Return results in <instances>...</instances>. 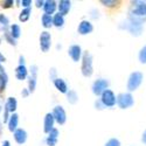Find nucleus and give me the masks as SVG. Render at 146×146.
I'll use <instances>...</instances> for the list:
<instances>
[{"mask_svg":"<svg viewBox=\"0 0 146 146\" xmlns=\"http://www.w3.org/2000/svg\"><path fill=\"white\" fill-rule=\"evenodd\" d=\"M144 20L145 19H139V18H135V17H129L123 23L124 25H121L120 27L124 28L126 31H129L132 35H140L141 32H143V23H144Z\"/></svg>","mask_w":146,"mask_h":146,"instance_id":"1","label":"nucleus"},{"mask_svg":"<svg viewBox=\"0 0 146 146\" xmlns=\"http://www.w3.org/2000/svg\"><path fill=\"white\" fill-rule=\"evenodd\" d=\"M81 71L84 77H90L94 72V66H92V55L89 52H84L82 55V66Z\"/></svg>","mask_w":146,"mask_h":146,"instance_id":"2","label":"nucleus"},{"mask_svg":"<svg viewBox=\"0 0 146 146\" xmlns=\"http://www.w3.org/2000/svg\"><path fill=\"white\" fill-rule=\"evenodd\" d=\"M130 15L139 18V19H145L146 18V3L145 1H132V8L130 11Z\"/></svg>","mask_w":146,"mask_h":146,"instance_id":"3","label":"nucleus"},{"mask_svg":"<svg viewBox=\"0 0 146 146\" xmlns=\"http://www.w3.org/2000/svg\"><path fill=\"white\" fill-rule=\"evenodd\" d=\"M143 78H144V75L141 74L140 71H133L131 72V75L129 76V80H127V90L129 92L131 91H136L143 82Z\"/></svg>","mask_w":146,"mask_h":146,"instance_id":"4","label":"nucleus"},{"mask_svg":"<svg viewBox=\"0 0 146 146\" xmlns=\"http://www.w3.org/2000/svg\"><path fill=\"white\" fill-rule=\"evenodd\" d=\"M135 104V100L131 92H121L117 96V105L120 109H129Z\"/></svg>","mask_w":146,"mask_h":146,"instance_id":"5","label":"nucleus"},{"mask_svg":"<svg viewBox=\"0 0 146 146\" xmlns=\"http://www.w3.org/2000/svg\"><path fill=\"white\" fill-rule=\"evenodd\" d=\"M100 101L102 102V104L104 105V108H113L117 104V97L113 94L112 90L106 89L102 95Z\"/></svg>","mask_w":146,"mask_h":146,"instance_id":"6","label":"nucleus"},{"mask_svg":"<svg viewBox=\"0 0 146 146\" xmlns=\"http://www.w3.org/2000/svg\"><path fill=\"white\" fill-rule=\"evenodd\" d=\"M17 106H18V102L14 97H8V100L6 101L5 103V106H4V110H5V113H4V123L8 120L9 118V113H15V110H17Z\"/></svg>","mask_w":146,"mask_h":146,"instance_id":"7","label":"nucleus"},{"mask_svg":"<svg viewBox=\"0 0 146 146\" xmlns=\"http://www.w3.org/2000/svg\"><path fill=\"white\" fill-rule=\"evenodd\" d=\"M109 87V81L105 80V78H98L97 81L94 82L92 84V92L96 95V96H101Z\"/></svg>","mask_w":146,"mask_h":146,"instance_id":"8","label":"nucleus"},{"mask_svg":"<svg viewBox=\"0 0 146 146\" xmlns=\"http://www.w3.org/2000/svg\"><path fill=\"white\" fill-rule=\"evenodd\" d=\"M52 47V35L49 32H42L41 35H40V48L43 53H47L49 52Z\"/></svg>","mask_w":146,"mask_h":146,"instance_id":"9","label":"nucleus"},{"mask_svg":"<svg viewBox=\"0 0 146 146\" xmlns=\"http://www.w3.org/2000/svg\"><path fill=\"white\" fill-rule=\"evenodd\" d=\"M53 117H54V120L56 121L57 124L60 125H63L66 123V120H67V113L64 111V109L63 106H61V105H57L53 109V112H52Z\"/></svg>","mask_w":146,"mask_h":146,"instance_id":"10","label":"nucleus"},{"mask_svg":"<svg viewBox=\"0 0 146 146\" xmlns=\"http://www.w3.org/2000/svg\"><path fill=\"white\" fill-rule=\"evenodd\" d=\"M68 54H69V56L71 57V60L74 61V62H78V61L82 58L83 52H82L81 46H78V44H72V46L69 47Z\"/></svg>","mask_w":146,"mask_h":146,"instance_id":"11","label":"nucleus"},{"mask_svg":"<svg viewBox=\"0 0 146 146\" xmlns=\"http://www.w3.org/2000/svg\"><path fill=\"white\" fill-rule=\"evenodd\" d=\"M36 77H38V66L33 64L31 67V76L28 77V91L34 92L36 88Z\"/></svg>","mask_w":146,"mask_h":146,"instance_id":"12","label":"nucleus"},{"mask_svg":"<svg viewBox=\"0 0 146 146\" xmlns=\"http://www.w3.org/2000/svg\"><path fill=\"white\" fill-rule=\"evenodd\" d=\"M78 34L81 35H87V34H90L92 31H94V26H92V23L88 20H83L80 22V25H78Z\"/></svg>","mask_w":146,"mask_h":146,"instance_id":"13","label":"nucleus"},{"mask_svg":"<svg viewBox=\"0 0 146 146\" xmlns=\"http://www.w3.org/2000/svg\"><path fill=\"white\" fill-rule=\"evenodd\" d=\"M70 8H71V3L69 1V0H61L60 3H57L58 14H61L62 17H64L69 13Z\"/></svg>","mask_w":146,"mask_h":146,"instance_id":"14","label":"nucleus"},{"mask_svg":"<svg viewBox=\"0 0 146 146\" xmlns=\"http://www.w3.org/2000/svg\"><path fill=\"white\" fill-rule=\"evenodd\" d=\"M13 136H14L15 141H17L19 145L25 144L26 140H27V132H26V130H23V129H19V127H18V129L13 132Z\"/></svg>","mask_w":146,"mask_h":146,"instance_id":"15","label":"nucleus"},{"mask_svg":"<svg viewBox=\"0 0 146 146\" xmlns=\"http://www.w3.org/2000/svg\"><path fill=\"white\" fill-rule=\"evenodd\" d=\"M54 123H55V120H54L53 115L50 112L47 113L44 116V121H43V131L46 133H49L54 129Z\"/></svg>","mask_w":146,"mask_h":146,"instance_id":"16","label":"nucleus"},{"mask_svg":"<svg viewBox=\"0 0 146 146\" xmlns=\"http://www.w3.org/2000/svg\"><path fill=\"white\" fill-rule=\"evenodd\" d=\"M42 8L44 11V14L53 15L55 13L56 8H57V3L54 1V0H47V1H44V5H43Z\"/></svg>","mask_w":146,"mask_h":146,"instance_id":"17","label":"nucleus"},{"mask_svg":"<svg viewBox=\"0 0 146 146\" xmlns=\"http://www.w3.org/2000/svg\"><path fill=\"white\" fill-rule=\"evenodd\" d=\"M28 76V70L26 68V66H21L19 64L15 69V77L17 80L19 81H23V80H26Z\"/></svg>","mask_w":146,"mask_h":146,"instance_id":"18","label":"nucleus"},{"mask_svg":"<svg viewBox=\"0 0 146 146\" xmlns=\"http://www.w3.org/2000/svg\"><path fill=\"white\" fill-rule=\"evenodd\" d=\"M7 124H8V130L11 132H14L18 129V124H19V116L17 113H12L7 120Z\"/></svg>","mask_w":146,"mask_h":146,"instance_id":"19","label":"nucleus"},{"mask_svg":"<svg viewBox=\"0 0 146 146\" xmlns=\"http://www.w3.org/2000/svg\"><path fill=\"white\" fill-rule=\"evenodd\" d=\"M53 82H54L55 88H56L60 92H62V94H67V92H68V86H67V83L64 82V80L57 77V78L54 80Z\"/></svg>","mask_w":146,"mask_h":146,"instance_id":"20","label":"nucleus"},{"mask_svg":"<svg viewBox=\"0 0 146 146\" xmlns=\"http://www.w3.org/2000/svg\"><path fill=\"white\" fill-rule=\"evenodd\" d=\"M8 33L11 34V36L14 40H17V39L20 38V35H21V28H20L19 25H15V23H13V25L9 26V32Z\"/></svg>","mask_w":146,"mask_h":146,"instance_id":"21","label":"nucleus"},{"mask_svg":"<svg viewBox=\"0 0 146 146\" xmlns=\"http://www.w3.org/2000/svg\"><path fill=\"white\" fill-rule=\"evenodd\" d=\"M63 25H64V17H62L58 13L54 14V17H53V26H55L57 28H61V27H63Z\"/></svg>","mask_w":146,"mask_h":146,"instance_id":"22","label":"nucleus"},{"mask_svg":"<svg viewBox=\"0 0 146 146\" xmlns=\"http://www.w3.org/2000/svg\"><path fill=\"white\" fill-rule=\"evenodd\" d=\"M41 22H42V26L44 28H50L53 26V15L43 14L41 18Z\"/></svg>","mask_w":146,"mask_h":146,"instance_id":"23","label":"nucleus"},{"mask_svg":"<svg viewBox=\"0 0 146 146\" xmlns=\"http://www.w3.org/2000/svg\"><path fill=\"white\" fill-rule=\"evenodd\" d=\"M67 100L70 104H75L78 101V95L75 90H68L67 92Z\"/></svg>","mask_w":146,"mask_h":146,"instance_id":"24","label":"nucleus"},{"mask_svg":"<svg viewBox=\"0 0 146 146\" xmlns=\"http://www.w3.org/2000/svg\"><path fill=\"white\" fill-rule=\"evenodd\" d=\"M31 13H32V8H23V9L21 11L20 15H19V20H20L21 22L28 21L29 17H31Z\"/></svg>","mask_w":146,"mask_h":146,"instance_id":"25","label":"nucleus"},{"mask_svg":"<svg viewBox=\"0 0 146 146\" xmlns=\"http://www.w3.org/2000/svg\"><path fill=\"white\" fill-rule=\"evenodd\" d=\"M8 82V76L5 71H0V91L5 90L6 84Z\"/></svg>","mask_w":146,"mask_h":146,"instance_id":"26","label":"nucleus"},{"mask_svg":"<svg viewBox=\"0 0 146 146\" xmlns=\"http://www.w3.org/2000/svg\"><path fill=\"white\" fill-rule=\"evenodd\" d=\"M8 19L6 15L0 14V31H5L8 27Z\"/></svg>","mask_w":146,"mask_h":146,"instance_id":"27","label":"nucleus"},{"mask_svg":"<svg viewBox=\"0 0 146 146\" xmlns=\"http://www.w3.org/2000/svg\"><path fill=\"white\" fill-rule=\"evenodd\" d=\"M139 61H140V63L145 64L146 63V46H144L140 52H139Z\"/></svg>","mask_w":146,"mask_h":146,"instance_id":"28","label":"nucleus"},{"mask_svg":"<svg viewBox=\"0 0 146 146\" xmlns=\"http://www.w3.org/2000/svg\"><path fill=\"white\" fill-rule=\"evenodd\" d=\"M105 146H120V141L117 138H111L106 141Z\"/></svg>","mask_w":146,"mask_h":146,"instance_id":"29","label":"nucleus"},{"mask_svg":"<svg viewBox=\"0 0 146 146\" xmlns=\"http://www.w3.org/2000/svg\"><path fill=\"white\" fill-rule=\"evenodd\" d=\"M5 39H6V41H7L9 44H13V46H15V44H17L15 40H14L13 38H12L11 34H9L8 32H6V33H5Z\"/></svg>","mask_w":146,"mask_h":146,"instance_id":"30","label":"nucleus"},{"mask_svg":"<svg viewBox=\"0 0 146 146\" xmlns=\"http://www.w3.org/2000/svg\"><path fill=\"white\" fill-rule=\"evenodd\" d=\"M46 143H47L48 146H55L57 144V139L56 138H52V137H47Z\"/></svg>","mask_w":146,"mask_h":146,"instance_id":"31","label":"nucleus"},{"mask_svg":"<svg viewBox=\"0 0 146 146\" xmlns=\"http://www.w3.org/2000/svg\"><path fill=\"white\" fill-rule=\"evenodd\" d=\"M58 135H60L58 130L54 127L49 133H48V137H52V138H56V139H58Z\"/></svg>","mask_w":146,"mask_h":146,"instance_id":"32","label":"nucleus"},{"mask_svg":"<svg viewBox=\"0 0 146 146\" xmlns=\"http://www.w3.org/2000/svg\"><path fill=\"white\" fill-rule=\"evenodd\" d=\"M102 4H103L104 6H108V7H112V6H115L117 3L115 1V0H102Z\"/></svg>","mask_w":146,"mask_h":146,"instance_id":"33","label":"nucleus"},{"mask_svg":"<svg viewBox=\"0 0 146 146\" xmlns=\"http://www.w3.org/2000/svg\"><path fill=\"white\" fill-rule=\"evenodd\" d=\"M21 6H23L25 8H31L32 6V0H22V1H20Z\"/></svg>","mask_w":146,"mask_h":146,"instance_id":"34","label":"nucleus"},{"mask_svg":"<svg viewBox=\"0 0 146 146\" xmlns=\"http://www.w3.org/2000/svg\"><path fill=\"white\" fill-rule=\"evenodd\" d=\"M49 76H50V80H52V81H54V80L57 78V77H56V69H55V68H52V69H50Z\"/></svg>","mask_w":146,"mask_h":146,"instance_id":"35","label":"nucleus"},{"mask_svg":"<svg viewBox=\"0 0 146 146\" xmlns=\"http://www.w3.org/2000/svg\"><path fill=\"white\" fill-rule=\"evenodd\" d=\"M13 4H14L13 0H7V1H4V3H3V7H4V8H9Z\"/></svg>","mask_w":146,"mask_h":146,"instance_id":"36","label":"nucleus"},{"mask_svg":"<svg viewBox=\"0 0 146 146\" xmlns=\"http://www.w3.org/2000/svg\"><path fill=\"white\" fill-rule=\"evenodd\" d=\"M95 106H96V109H98V110H102V109H104V105L102 104V102L100 100L95 102Z\"/></svg>","mask_w":146,"mask_h":146,"instance_id":"37","label":"nucleus"},{"mask_svg":"<svg viewBox=\"0 0 146 146\" xmlns=\"http://www.w3.org/2000/svg\"><path fill=\"white\" fill-rule=\"evenodd\" d=\"M31 92L28 91V89H23L22 91H21V95H22V97H28V95H29Z\"/></svg>","mask_w":146,"mask_h":146,"instance_id":"38","label":"nucleus"},{"mask_svg":"<svg viewBox=\"0 0 146 146\" xmlns=\"http://www.w3.org/2000/svg\"><path fill=\"white\" fill-rule=\"evenodd\" d=\"M35 4H36V7H43V5H44V1H42V0H38V1H35Z\"/></svg>","mask_w":146,"mask_h":146,"instance_id":"39","label":"nucleus"},{"mask_svg":"<svg viewBox=\"0 0 146 146\" xmlns=\"http://www.w3.org/2000/svg\"><path fill=\"white\" fill-rule=\"evenodd\" d=\"M19 64L25 66V57H23V56H20L19 57Z\"/></svg>","mask_w":146,"mask_h":146,"instance_id":"40","label":"nucleus"},{"mask_svg":"<svg viewBox=\"0 0 146 146\" xmlns=\"http://www.w3.org/2000/svg\"><path fill=\"white\" fill-rule=\"evenodd\" d=\"M141 140L146 144V130H145V131H144V133H143V138H141Z\"/></svg>","mask_w":146,"mask_h":146,"instance_id":"41","label":"nucleus"},{"mask_svg":"<svg viewBox=\"0 0 146 146\" xmlns=\"http://www.w3.org/2000/svg\"><path fill=\"white\" fill-rule=\"evenodd\" d=\"M1 146H11V143L8 140H4V143H3Z\"/></svg>","mask_w":146,"mask_h":146,"instance_id":"42","label":"nucleus"},{"mask_svg":"<svg viewBox=\"0 0 146 146\" xmlns=\"http://www.w3.org/2000/svg\"><path fill=\"white\" fill-rule=\"evenodd\" d=\"M0 71H4V69L1 68V64H0Z\"/></svg>","mask_w":146,"mask_h":146,"instance_id":"43","label":"nucleus"},{"mask_svg":"<svg viewBox=\"0 0 146 146\" xmlns=\"http://www.w3.org/2000/svg\"><path fill=\"white\" fill-rule=\"evenodd\" d=\"M0 110H1V108H0Z\"/></svg>","mask_w":146,"mask_h":146,"instance_id":"44","label":"nucleus"}]
</instances>
